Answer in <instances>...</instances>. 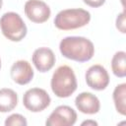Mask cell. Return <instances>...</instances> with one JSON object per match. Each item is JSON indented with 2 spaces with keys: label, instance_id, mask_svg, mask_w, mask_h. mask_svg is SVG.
I'll return each mask as SVG.
<instances>
[{
  "label": "cell",
  "instance_id": "5bb4252c",
  "mask_svg": "<svg viewBox=\"0 0 126 126\" xmlns=\"http://www.w3.org/2000/svg\"><path fill=\"white\" fill-rule=\"evenodd\" d=\"M112 73L118 78L126 76V53L124 51H117L111 59Z\"/></svg>",
  "mask_w": 126,
  "mask_h": 126
},
{
  "label": "cell",
  "instance_id": "7c38bea8",
  "mask_svg": "<svg viewBox=\"0 0 126 126\" xmlns=\"http://www.w3.org/2000/svg\"><path fill=\"white\" fill-rule=\"evenodd\" d=\"M18 104V94L8 88L0 89V112L12 111Z\"/></svg>",
  "mask_w": 126,
  "mask_h": 126
},
{
  "label": "cell",
  "instance_id": "4fadbf2b",
  "mask_svg": "<svg viewBox=\"0 0 126 126\" xmlns=\"http://www.w3.org/2000/svg\"><path fill=\"white\" fill-rule=\"evenodd\" d=\"M112 98L114 101L115 108L121 115L126 114V84L117 85L113 91Z\"/></svg>",
  "mask_w": 126,
  "mask_h": 126
},
{
  "label": "cell",
  "instance_id": "9c48e42d",
  "mask_svg": "<svg viewBox=\"0 0 126 126\" xmlns=\"http://www.w3.org/2000/svg\"><path fill=\"white\" fill-rule=\"evenodd\" d=\"M32 61L37 71L45 73L53 68L56 57L52 49L48 47H39L33 51Z\"/></svg>",
  "mask_w": 126,
  "mask_h": 126
},
{
  "label": "cell",
  "instance_id": "d6986e66",
  "mask_svg": "<svg viewBox=\"0 0 126 126\" xmlns=\"http://www.w3.org/2000/svg\"><path fill=\"white\" fill-rule=\"evenodd\" d=\"M2 5H3V0H0V10L2 8Z\"/></svg>",
  "mask_w": 126,
  "mask_h": 126
},
{
  "label": "cell",
  "instance_id": "3957f363",
  "mask_svg": "<svg viewBox=\"0 0 126 126\" xmlns=\"http://www.w3.org/2000/svg\"><path fill=\"white\" fill-rule=\"evenodd\" d=\"M91 21L89 11L82 8L65 9L60 11L54 19V26L61 31H71L87 26Z\"/></svg>",
  "mask_w": 126,
  "mask_h": 126
},
{
  "label": "cell",
  "instance_id": "5b68a950",
  "mask_svg": "<svg viewBox=\"0 0 126 126\" xmlns=\"http://www.w3.org/2000/svg\"><path fill=\"white\" fill-rule=\"evenodd\" d=\"M51 98L47 92L40 88H32L28 90L23 96L24 106L32 112H40L47 108Z\"/></svg>",
  "mask_w": 126,
  "mask_h": 126
},
{
  "label": "cell",
  "instance_id": "9a60e30c",
  "mask_svg": "<svg viewBox=\"0 0 126 126\" xmlns=\"http://www.w3.org/2000/svg\"><path fill=\"white\" fill-rule=\"evenodd\" d=\"M28 122L25 116L19 113H14L8 116L5 120V126H27Z\"/></svg>",
  "mask_w": 126,
  "mask_h": 126
},
{
  "label": "cell",
  "instance_id": "7a4b0ae2",
  "mask_svg": "<svg viewBox=\"0 0 126 126\" xmlns=\"http://www.w3.org/2000/svg\"><path fill=\"white\" fill-rule=\"evenodd\" d=\"M50 86L56 96L62 98L69 97L78 87L73 69L67 65L59 66L52 75Z\"/></svg>",
  "mask_w": 126,
  "mask_h": 126
},
{
  "label": "cell",
  "instance_id": "ffe728a7",
  "mask_svg": "<svg viewBox=\"0 0 126 126\" xmlns=\"http://www.w3.org/2000/svg\"><path fill=\"white\" fill-rule=\"evenodd\" d=\"M0 68H1V59H0Z\"/></svg>",
  "mask_w": 126,
  "mask_h": 126
},
{
  "label": "cell",
  "instance_id": "30bf717a",
  "mask_svg": "<svg viewBox=\"0 0 126 126\" xmlns=\"http://www.w3.org/2000/svg\"><path fill=\"white\" fill-rule=\"evenodd\" d=\"M10 75L12 80L21 86L29 84L32 78H33V70L32 68V65L26 61V60H18L16 61L11 69H10Z\"/></svg>",
  "mask_w": 126,
  "mask_h": 126
},
{
  "label": "cell",
  "instance_id": "ac0fdd59",
  "mask_svg": "<svg viewBox=\"0 0 126 126\" xmlns=\"http://www.w3.org/2000/svg\"><path fill=\"white\" fill-rule=\"evenodd\" d=\"M82 126H84V125H87V126H89V125H92V126H96L97 125V122H95V121H94V120H87V121H84V122H82V124H81Z\"/></svg>",
  "mask_w": 126,
  "mask_h": 126
},
{
  "label": "cell",
  "instance_id": "e0dca14e",
  "mask_svg": "<svg viewBox=\"0 0 126 126\" xmlns=\"http://www.w3.org/2000/svg\"><path fill=\"white\" fill-rule=\"evenodd\" d=\"M85 4H87L90 7L93 8H98L100 6H102L106 0H83Z\"/></svg>",
  "mask_w": 126,
  "mask_h": 126
},
{
  "label": "cell",
  "instance_id": "52a82bcc",
  "mask_svg": "<svg viewBox=\"0 0 126 126\" xmlns=\"http://www.w3.org/2000/svg\"><path fill=\"white\" fill-rule=\"evenodd\" d=\"M24 11L28 19L35 24L46 22L51 15L49 6L41 0H28L25 3Z\"/></svg>",
  "mask_w": 126,
  "mask_h": 126
},
{
  "label": "cell",
  "instance_id": "ba28073f",
  "mask_svg": "<svg viewBox=\"0 0 126 126\" xmlns=\"http://www.w3.org/2000/svg\"><path fill=\"white\" fill-rule=\"evenodd\" d=\"M85 79L87 85L94 91L105 90L109 84V75L106 69L99 64L91 66L86 71Z\"/></svg>",
  "mask_w": 126,
  "mask_h": 126
},
{
  "label": "cell",
  "instance_id": "8fae6325",
  "mask_svg": "<svg viewBox=\"0 0 126 126\" xmlns=\"http://www.w3.org/2000/svg\"><path fill=\"white\" fill-rule=\"evenodd\" d=\"M75 105L80 112L85 114H95L100 109L98 97L88 92L81 93L76 96Z\"/></svg>",
  "mask_w": 126,
  "mask_h": 126
},
{
  "label": "cell",
  "instance_id": "277c9868",
  "mask_svg": "<svg viewBox=\"0 0 126 126\" xmlns=\"http://www.w3.org/2000/svg\"><path fill=\"white\" fill-rule=\"evenodd\" d=\"M0 29L3 35L11 41H21L27 35L28 29L22 17L15 12H7L0 18Z\"/></svg>",
  "mask_w": 126,
  "mask_h": 126
},
{
  "label": "cell",
  "instance_id": "8992f818",
  "mask_svg": "<svg viewBox=\"0 0 126 126\" xmlns=\"http://www.w3.org/2000/svg\"><path fill=\"white\" fill-rule=\"evenodd\" d=\"M77 121L76 111L68 105L57 106L45 121L46 126H73Z\"/></svg>",
  "mask_w": 126,
  "mask_h": 126
},
{
  "label": "cell",
  "instance_id": "2e32d148",
  "mask_svg": "<svg viewBox=\"0 0 126 126\" xmlns=\"http://www.w3.org/2000/svg\"><path fill=\"white\" fill-rule=\"evenodd\" d=\"M116 28L122 33L126 32V31H125V12L124 11L122 13L118 14V16L116 18Z\"/></svg>",
  "mask_w": 126,
  "mask_h": 126
},
{
  "label": "cell",
  "instance_id": "6da1fadb",
  "mask_svg": "<svg viewBox=\"0 0 126 126\" xmlns=\"http://www.w3.org/2000/svg\"><path fill=\"white\" fill-rule=\"evenodd\" d=\"M61 54L76 62L90 61L94 54V43L84 36H66L59 43Z\"/></svg>",
  "mask_w": 126,
  "mask_h": 126
}]
</instances>
